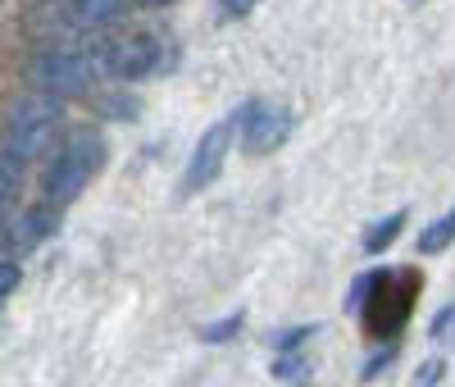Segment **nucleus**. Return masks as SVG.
I'll list each match as a JSON object with an SVG mask.
<instances>
[{
    "instance_id": "obj_1",
    "label": "nucleus",
    "mask_w": 455,
    "mask_h": 387,
    "mask_svg": "<svg viewBox=\"0 0 455 387\" xmlns=\"http://www.w3.org/2000/svg\"><path fill=\"white\" fill-rule=\"evenodd\" d=\"M105 165V141L100 133L92 128H78V133H68V141L55 150V160L46 169V201L51 206H64L73 197H83V187L92 182V173Z\"/></svg>"
},
{
    "instance_id": "obj_2",
    "label": "nucleus",
    "mask_w": 455,
    "mask_h": 387,
    "mask_svg": "<svg viewBox=\"0 0 455 387\" xmlns=\"http://www.w3.org/2000/svg\"><path fill=\"white\" fill-rule=\"evenodd\" d=\"M55 128H60V101L55 96H28L10 109L5 119V150H14L19 160H36V155H46L51 141H55Z\"/></svg>"
},
{
    "instance_id": "obj_3",
    "label": "nucleus",
    "mask_w": 455,
    "mask_h": 387,
    "mask_svg": "<svg viewBox=\"0 0 455 387\" xmlns=\"http://www.w3.org/2000/svg\"><path fill=\"white\" fill-rule=\"evenodd\" d=\"M96 55L92 51H78V46H51L36 55L32 64V77H36V87H42L46 96L55 101H68V96H83L92 87V77H96Z\"/></svg>"
},
{
    "instance_id": "obj_4",
    "label": "nucleus",
    "mask_w": 455,
    "mask_h": 387,
    "mask_svg": "<svg viewBox=\"0 0 455 387\" xmlns=\"http://www.w3.org/2000/svg\"><path fill=\"white\" fill-rule=\"evenodd\" d=\"M414 305V274L401 269V274H373V287L364 296V324L373 337H392Z\"/></svg>"
},
{
    "instance_id": "obj_5",
    "label": "nucleus",
    "mask_w": 455,
    "mask_h": 387,
    "mask_svg": "<svg viewBox=\"0 0 455 387\" xmlns=\"http://www.w3.org/2000/svg\"><path fill=\"white\" fill-rule=\"evenodd\" d=\"M96 60L119 83H137V77H150L160 69V42H156V32H132V36H119V42H105Z\"/></svg>"
},
{
    "instance_id": "obj_6",
    "label": "nucleus",
    "mask_w": 455,
    "mask_h": 387,
    "mask_svg": "<svg viewBox=\"0 0 455 387\" xmlns=\"http://www.w3.org/2000/svg\"><path fill=\"white\" fill-rule=\"evenodd\" d=\"M233 128H242V141L251 155H269L291 137V114L283 105H264V101H246L242 114L233 119Z\"/></svg>"
},
{
    "instance_id": "obj_7",
    "label": "nucleus",
    "mask_w": 455,
    "mask_h": 387,
    "mask_svg": "<svg viewBox=\"0 0 455 387\" xmlns=\"http://www.w3.org/2000/svg\"><path fill=\"white\" fill-rule=\"evenodd\" d=\"M228 150H233V124H214L196 150H192V160H187V173H182V191H201L210 187L219 173H223V160H228Z\"/></svg>"
},
{
    "instance_id": "obj_8",
    "label": "nucleus",
    "mask_w": 455,
    "mask_h": 387,
    "mask_svg": "<svg viewBox=\"0 0 455 387\" xmlns=\"http://www.w3.org/2000/svg\"><path fill=\"white\" fill-rule=\"evenodd\" d=\"M124 14V0H68V23L73 28H105Z\"/></svg>"
},
{
    "instance_id": "obj_9",
    "label": "nucleus",
    "mask_w": 455,
    "mask_h": 387,
    "mask_svg": "<svg viewBox=\"0 0 455 387\" xmlns=\"http://www.w3.org/2000/svg\"><path fill=\"white\" fill-rule=\"evenodd\" d=\"M405 210H396V214H387V219H378L369 232H364V255H383L396 238H401V228H405Z\"/></svg>"
},
{
    "instance_id": "obj_10",
    "label": "nucleus",
    "mask_w": 455,
    "mask_h": 387,
    "mask_svg": "<svg viewBox=\"0 0 455 387\" xmlns=\"http://www.w3.org/2000/svg\"><path fill=\"white\" fill-rule=\"evenodd\" d=\"M46 232H55V214H51V201L28 210L19 223H14V242H42Z\"/></svg>"
},
{
    "instance_id": "obj_11",
    "label": "nucleus",
    "mask_w": 455,
    "mask_h": 387,
    "mask_svg": "<svg viewBox=\"0 0 455 387\" xmlns=\"http://www.w3.org/2000/svg\"><path fill=\"white\" fill-rule=\"evenodd\" d=\"M455 242V210H446L437 223H428L424 232H419V255H437V251H446Z\"/></svg>"
},
{
    "instance_id": "obj_12",
    "label": "nucleus",
    "mask_w": 455,
    "mask_h": 387,
    "mask_svg": "<svg viewBox=\"0 0 455 387\" xmlns=\"http://www.w3.org/2000/svg\"><path fill=\"white\" fill-rule=\"evenodd\" d=\"M19 182H23V160H19L14 150L0 146V197H14Z\"/></svg>"
},
{
    "instance_id": "obj_13",
    "label": "nucleus",
    "mask_w": 455,
    "mask_h": 387,
    "mask_svg": "<svg viewBox=\"0 0 455 387\" xmlns=\"http://www.w3.org/2000/svg\"><path fill=\"white\" fill-rule=\"evenodd\" d=\"M237 333H242V315H228V319L201 328V342H228V337H237Z\"/></svg>"
},
{
    "instance_id": "obj_14",
    "label": "nucleus",
    "mask_w": 455,
    "mask_h": 387,
    "mask_svg": "<svg viewBox=\"0 0 455 387\" xmlns=\"http://www.w3.org/2000/svg\"><path fill=\"white\" fill-rule=\"evenodd\" d=\"M100 114H109V119H137V101L132 96H105Z\"/></svg>"
},
{
    "instance_id": "obj_15",
    "label": "nucleus",
    "mask_w": 455,
    "mask_h": 387,
    "mask_svg": "<svg viewBox=\"0 0 455 387\" xmlns=\"http://www.w3.org/2000/svg\"><path fill=\"white\" fill-rule=\"evenodd\" d=\"M19 283H23V269H19L14 260H5V255H0V296L19 292Z\"/></svg>"
},
{
    "instance_id": "obj_16",
    "label": "nucleus",
    "mask_w": 455,
    "mask_h": 387,
    "mask_svg": "<svg viewBox=\"0 0 455 387\" xmlns=\"http://www.w3.org/2000/svg\"><path fill=\"white\" fill-rule=\"evenodd\" d=\"M259 5V0H219V14L223 19H242V14H251Z\"/></svg>"
},
{
    "instance_id": "obj_17",
    "label": "nucleus",
    "mask_w": 455,
    "mask_h": 387,
    "mask_svg": "<svg viewBox=\"0 0 455 387\" xmlns=\"http://www.w3.org/2000/svg\"><path fill=\"white\" fill-rule=\"evenodd\" d=\"M369 287H373V274H364V278H355V287H351V310H364V296H369Z\"/></svg>"
},
{
    "instance_id": "obj_18",
    "label": "nucleus",
    "mask_w": 455,
    "mask_h": 387,
    "mask_svg": "<svg viewBox=\"0 0 455 387\" xmlns=\"http://www.w3.org/2000/svg\"><path fill=\"white\" fill-rule=\"evenodd\" d=\"M437 378H442V360H428V369H424L419 378H414V387H433Z\"/></svg>"
},
{
    "instance_id": "obj_19",
    "label": "nucleus",
    "mask_w": 455,
    "mask_h": 387,
    "mask_svg": "<svg viewBox=\"0 0 455 387\" xmlns=\"http://www.w3.org/2000/svg\"><path fill=\"white\" fill-rule=\"evenodd\" d=\"M296 374H300V360H296V356L278 360V378H296Z\"/></svg>"
},
{
    "instance_id": "obj_20",
    "label": "nucleus",
    "mask_w": 455,
    "mask_h": 387,
    "mask_svg": "<svg viewBox=\"0 0 455 387\" xmlns=\"http://www.w3.org/2000/svg\"><path fill=\"white\" fill-rule=\"evenodd\" d=\"M310 333H315V328H291L287 337H278V346H296V342H306Z\"/></svg>"
},
{
    "instance_id": "obj_21",
    "label": "nucleus",
    "mask_w": 455,
    "mask_h": 387,
    "mask_svg": "<svg viewBox=\"0 0 455 387\" xmlns=\"http://www.w3.org/2000/svg\"><path fill=\"white\" fill-rule=\"evenodd\" d=\"M5 210H10V197H0V219H5Z\"/></svg>"
},
{
    "instance_id": "obj_22",
    "label": "nucleus",
    "mask_w": 455,
    "mask_h": 387,
    "mask_svg": "<svg viewBox=\"0 0 455 387\" xmlns=\"http://www.w3.org/2000/svg\"><path fill=\"white\" fill-rule=\"evenodd\" d=\"M141 5H173V0H141Z\"/></svg>"
}]
</instances>
